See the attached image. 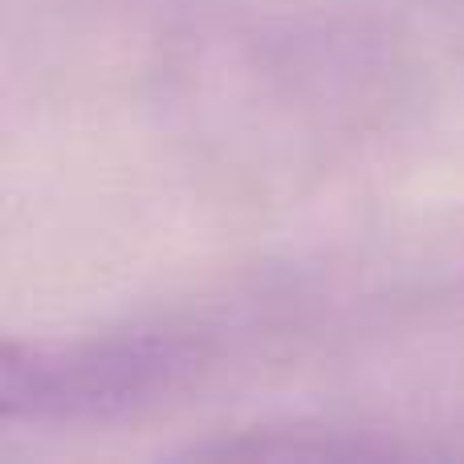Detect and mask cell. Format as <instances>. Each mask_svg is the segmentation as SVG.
<instances>
[]
</instances>
